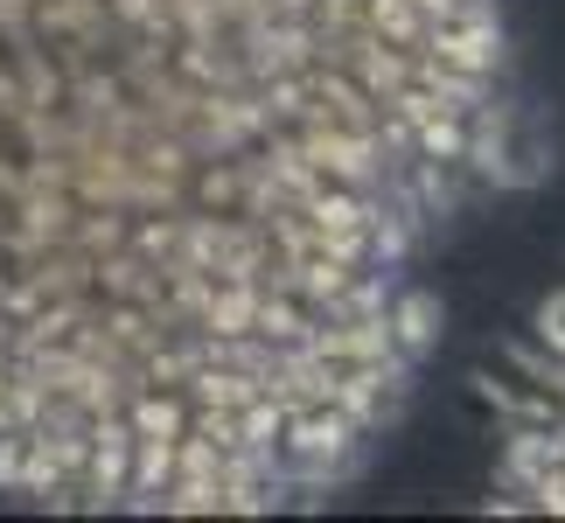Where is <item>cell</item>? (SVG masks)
I'll use <instances>...</instances> for the list:
<instances>
[{
  "label": "cell",
  "instance_id": "7a4b0ae2",
  "mask_svg": "<svg viewBox=\"0 0 565 523\" xmlns=\"http://www.w3.org/2000/svg\"><path fill=\"white\" fill-rule=\"evenodd\" d=\"M537 342H545L552 356H565V287L545 300V308H537Z\"/></svg>",
  "mask_w": 565,
  "mask_h": 523
},
{
  "label": "cell",
  "instance_id": "6da1fadb",
  "mask_svg": "<svg viewBox=\"0 0 565 523\" xmlns=\"http://www.w3.org/2000/svg\"><path fill=\"white\" fill-rule=\"evenodd\" d=\"M440 329H447V308L433 293H405L398 300V314H391V335L384 342H398L405 356H426L433 342H440Z\"/></svg>",
  "mask_w": 565,
  "mask_h": 523
}]
</instances>
